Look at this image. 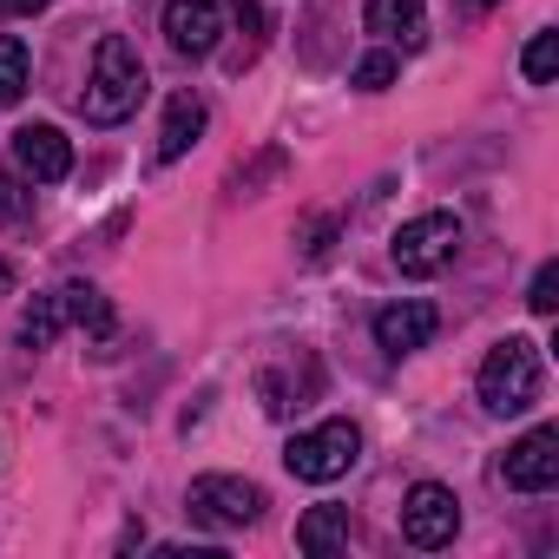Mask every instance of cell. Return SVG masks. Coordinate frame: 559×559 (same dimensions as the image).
Returning a JSON list of instances; mask_svg holds the SVG:
<instances>
[{
	"mask_svg": "<svg viewBox=\"0 0 559 559\" xmlns=\"http://www.w3.org/2000/svg\"><path fill=\"white\" fill-rule=\"evenodd\" d=\"M139 99H145V60H139V47L126 34H106L99 53H93V73H86V99L80 106H86L93 126H119V119L139 112Z\"/></svg>",
	"mask_w": 559,
	"mask_h": 559,
	"instance_id": "cell-1",
	"label": "cell"
},
{
	"mask_svg": "<svg viewBox=\"0 0 559 559\" xmlns=\"http://www.w3.org/2000/svg\"><path fill=\"white\" fill-rule=\"evenodd\" d=\"M474 389H480L487 415H526L539 402V343H526V336L493 343L480 376H474Z\"/></svg>",
	"mask_w": 559,
	"mask_h": 559,
	"instance_id": "cell-2",
	"label": "cell"
},
{
	"mask_svg": "<svg viewBox=\"0 0 559 559\" xmlns=\"http://www.w3.org/2000/svg\"><path fill=\"white\" fill-rule=\"evenodd\" d=\"M356 454H362V428L356 421H317V428H304L290 448H284V467L297 474V480H343L349 467H356Z\"/></svg>",
	"mask_w": 559,
	"mask_h": 559,
	"instance_id": "cell-3",
	"label": "cell"
},
{
	"mask_svg": "<svg viewBox=\"0 0 559 559\" xmlns=\"http://www.w3.org/2000/svg\"><path fill=\"white\" fill-rule=\"evenodd\" d=\"M454 250H461V217H454V211H421V217H408V224L395 230V243H389V257H395L402 276H435V270L454 263Z\"/></svg>",
	"mask_w": 559,
	"mask_h": 559,
	"instance_id": "cell-4",
	"label": "cell"
},
{
	"mask_svg": "<svg viewBox=\"0 0 559 559\" xmlns=\"http://www.w3.org/2000/svg\"><path fill=\"white\" fill-rule=\"evenodd\" d=\"M185 507L204 526H250L263 513V487L243 480V474H198L191 493H185Z\"/></svg>",
	"mask_w": 559,
	"mask_h": 559,
	"instance_id": "cell-5",
	"label": "cell"
},
{
	"mask_svg": "<svg viewBox=\"0 0 559 559\" xmlns=\"http://www.w3.org/2000/svg\"><path fill=\"white\" fill-rule=\"evenodd\" d=\"M454 533H461V500H454V487H441V480L408 487V500H402V539L421 546V552H435V546H448Z\"/></svg>",
	"mask_w": 559,
	"mask_h": 559,
	"instance_id": "cell-6",
	"label": "cell"
},
{
	"mask_svg": "<svg viewBox=\"0 0 559 559\" xmlns=\"http://www.w3.org/2000/svg\"><path fill=\"white\" fill-rule=\"evenodd\" d=\"M165 40L185 60H211L224 40V0H165Z\"/></svg>",
	"mask_w": 559,
	"mask_h": 559,
	"instance_id": "cell-7",
	"label": "cell"
},
{
	"mask_svg": "<svg viewBox=\"0 0 559 559\" xmlns=\"http://www.w3.org/2000/svg\"><path fill=\"white\" fill-rule=\"evenodd\" d=\"M500 480H507L513 493H546V487L559 480V428H526V435L507 448Z\"/></svg>",
	"mask_w": 559,
	"mask_h": 559,
	"instance_id": "cell-8",
	"label": "cell"
},
{
	"mask_svg": "<svg viewBox=\"0 0 559 559\" xmlns=\"http://www.w3.org/2000/svg\"><path fill=\"white\" fill-rule=\"evenodd\" d=\"M435 330H441V317H435V304H382L376 310V349L382 356H415V349H428L435 343Z\"/></svg>",
	"mask_w": 559,
	"mask_h": 559,
	"instance_id": "cell-9",
	"label": "cell"
},
{
	"mask_svg": "<svg viewBox=\"0 0 559 559\" xmlns=\"http://www.w3.org/2000/svg\"><path fill=\"white\" fill-rule=\"evenodd\" d=\"M14 165L34 178V185H60L73 171V145L60 126H21L14 132Z\"/></svg>",
	"mask_w": 559,
	"mask_h": 559,
	"instance_id": "cell-10",
	"label": "cell"
},
{
	"mask_svg": "<svg viewBox=\"0 0 559 559\" xmlns=\"http://www.w3.org/2000/svg\"><path fill=\"white\" fill-rule=\"evenodd\" d=\"M362 21H369V34H376V40L408 47V53L428 40V8H421V0H369Z\"/></svg>",
	"mask_w": 559,
	"mask_h": 559,
	"instance_id": "cell-11",
	"label": "cell"
},
{
	"mask_svg": "<svg viewBox=\"0 0 559 559\" xmlns=\"http://www.w3.org/2000/svg\"><path fill=\"white\" fill-rule=\"evenodd\" d=\"M198 132H204V99H198V93H178V99L165 106V126H158V158H165V165L185 158V152L198 145Z\"/></svg>",
	"mask_w": 559,
	"mask_h": 559,
	"instance_id": "cell-12",
	"label": "cell"
},
{
	"mask_svg": "<svg viewBox=\"0 0 559 559\" xmlns=\"http://www.w3.org/2000/svg\"><path fill=\"white\" fill-rule=\"evenodd\" d=\"M257 395H263V415H276V421L297 415V408H310V395H317V362H304L297 382H290L284 369H270V376L257 382Z\"/></svg>",
	"mask_w": 559,
	"mask_h": 559,
	"instance_id": "cell-13",
	"label": "cell"
},
{
	"mask_svg": "<svg viewBox=\"0 0 559 559\" xmlns=\"http://www.w3.org/2000/svg\"><path fill=\"white\" fill-rule=\"evenodd\" d=\"M343 539H349V507H310V513L297 520V546L317 552V559H330Z\"/></svg>",
	"mask_w": 559,
	"mask_h": 559,
	"instance_id": "cell-14",
	"label": "cell"
},
{
	"mask_svg": "<svg viewBox=\"0 0 559 559\" xmlns=\"http://www.w3.org/2000/svg\"><path fill=\"white\" fill-rule=\"evenodd\" d=\"M60 310H67V323H80L86 336H112V304H106V290L67 284V290H60Z\"/></svg>",
	"mask_w": 559,
	"mask_h": 559,
	"instance_id": "cell-15",
	"label": "cell"
},
{
	"mask_svg": "<svg viewBox=\"0 0 559 559\" xmlns=\"http://www.w3.org/2000/svg\"><path fill=\"white\" fill-rule=\"evenodd\" d=\"M27 80H34L27 40L21 34H0V106H21L27 99Z\"/></svg>",
	"mask_w": 559,
	"mask_h": 559,
	"instance_id": "cell-16",
	"label": "cell"
},
{
	"mask_svg": "<svg viewBox=\"0 0 559 559\" xmlns=\"http://www.w3.org/2000/svg\"><path fill=\"white\" fill-rule=\"evenodd\" d=\"M60 323H67L60 297H34V304H27V317H21V343H27V349H47V343L60 336Z\"/></svg>",
	"mask_w": 559,
	"mask_h": 559,
	"instance_id": "cell-17",
	"label": "cell"
},
{
	"mask_svg": "<svg viewBox=\"0 0 559 559\" xmlns=\"http://www.w3.org/2000/svg\"><path fill=\"white\" fill-rule=\"evenodd\" d=\"M224 14H230V27L243 34V67L263 53V34H270V14H263V0H224Z\"/></svg>",
	"mask_w": 559,
	"mask_h": 559,
	"instance_id": "cell-18",
	"label": "cell"
},
{
	"mask_svg": "<svg viewBox=\"0 0 559 559\" xmlns=\"http://www.w3.org/2000/svg\"><path fill=\"white\" fill-rule=\"evenodd\" d=\"M520 73H526V86H552V73H559V34H533L526 53H520Z\"/></svg>",
	"mask_w": 559,
	"mask_h": 559,
	"instance_id": "cell-19",
	"label": "cell"
},
{
	"mask_svg": "<svg viewBox=\"0 0 559 559\" xmlns=\"http://www.w3.org/2000/svg\"><path fill=\"white\" fill-rule=\"evenodd\" d=\"M395 73H402V60L382 47V53H362V60H356L349 86H362V93H389V86H395Z\"/></svg>",
	"mask_w": 559,
	"mask_h": 559,
	"instance_id": "cell-20",
	"label": "cell"
},
{
	"mask_svg": "<svg viewBox=\"0 0 559 559\" xmlns=\"http://www.w3.org/2000/svg\"><path fill=\"white\" fill-rule=\"evenodd\" d=\"M526 304H533V317H552V310H559V263H539V270H533Z\"/></svg>",
	"mask_w": 559,
	"mask_h": 559,
	"instance_id": "cell-21",
	"label": "cell"
},
{
	"mask_svg": "<svg viewBox=\"0 0 559 559\" xmlns=\"http://www.w3.org/2000/svg\"><path fill=\"white\" fill-rule=\"evenodd\" d=\"M0 217H8V224L27 217V185L21 178H0Z\"/></svg>",
	"mask_w": 559,
	"mask_h": 559,
	"instance_id": "cell-22",
	"label": "cell"
},
{
	"mask_svg": "<svg viewBox=\"0 0 559 559\" xmlns=\"http://www.w3.org/2000/svg\"><path fill=\"white\" fill-rule=\"evenodd\" d=\"M158 559H224L217 546H158Z\"/></svg>",
	"mask_w": 559,
	"mask_h": 559,
	"instance_id": "cell-23",
	"label": "cell"
},
{
	"mask_svg": "<svg viewBox=\"0 0 559 559\" xmlns=\"http://www.w3.org/2000/svg\"><path fill=\"white\" fill-rule=\"evenodd\" d=\"M0 8H8V14H40L47 0H0Z\"/></svg>",
	"mask_w": 559,
	"mask_h": 559,
	"instance_id": "cell-24",
	"label": "cell"
},
{
	"mask_svg": "<svg viewBox=\"0 0 559 559\" xmlns=\"http://www.w3.org/2000/svg\"><path fill=\"white\" fill-rule=\"evenodd\" d=\"M0 297H14V263L0 257Z\"/></svg>",
	"mask_w": 559,
	"mask_h": 559,
	"instance_id": "cell-25",
	"label": "cell"
},
{
	"mask_svg": "<svg viewBox=\"0 0 559 559\" xmlns=\"http://www.w3.org/2000/svg\"><path fill=\"white\" fill-rule=\"evenodd\" d=\"M467 8H493V0H467Z\"/></svg>",
	"mask_w": 559,
	"mask_h": 559,
	"instance_id": "cell-26",
	"label": "cell"
}]
</instances>
